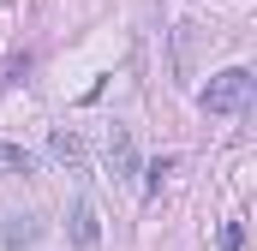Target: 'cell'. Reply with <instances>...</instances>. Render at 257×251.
I'll use <instances>...</instances> for the list:
<instances>
[{"label": "cell", "mask_w": 257, "mask_h": 251, "mask_svg": "<svg viewBox=\"0 0 257 251\" xmlns=\"http://www.w3.org/2000/svg\"><path fill=\"white\" fill-rule=\"evenodd\" d=\"M24 168H30V156L18 144H0V174H24Z\"/></svg>", "instance_id": "6"}, {"label": "cell", "mask_w": 257, "mask_h": 251, "mask_svg": "<svg viewBox=\"0 0 257 251\" xmlns=\"http://www.w3.org/2000/svg\"><path fill=\"white\" fill-rule=\"evenodd\" d=\"M108 162H114V180H132V174H138V150H132V132H126V126L108 132Z\"/></svg>", "instance_id": "3"}, {"label": "cell", "mask_w": 257, "mask_h": 251, "mask_svg": "<svg viewBox=\"0 0 257 251\" xmlns=\"http://www.w3.org/2000/svg\"><path fill=\"white\" fill-rule=\"evenodd\" d=\"M251 96H257V78L245 66H227V72H215L203 84V114H245Z\"/></svg>", "instance_id": "1"}, {"label": "cell", "mask_w": 257, "mask_h": 251, "mask_svg": "<svg viewBox=\"0 0 257 251\" xmlns=\"http://www.w3.org/2000/svg\"><path fill=\"white\" fill-rule=\"evenodd\" d=\"M48 150L60 156L66 168H78V162H84V138H78V132H54V144H48Z\"/></svg>", "instance_id": "4"}, {"label": "cell", "mask_w": 257, "mask_h": 251, "mask_svg": "<svg viewBox=\"0 0 257 251\" xmlns=\"http://www.w3.org/2000/svg\"><path fill=\"white\" fill-rule=\"evenodd\" d=\"M96 239H102V221H96V203H90V197H78V203H72V245H78V251H90Z\"/></svg>", "instance_id": "2"}, {"label": "cell", "mask_w": 257, "mask_h": 251, "mask_svg": "<svg viewBox=\"0 0 257 251\" xmlns=\"http://www.w3.org/2000/svg\"><path fill=\"white\" fill-rule=\"evenodd\" d=\"M245 245V227L239 221H221V251H239Z\"/></svg>", "instance_id": "7"}, {"label": "cell", "mask_w": 257, "mask_h": 251, "mask_svg": "<svg viewBox=\"0 0 257 251\" xmlns=\"http://www.w3.org/2000/svg\"><path fill=\"white\" fill-rule=\"evenodd\" d=\"M0 233H6V245H30V239H36V221H30V215H6Z\"/></svg>", "instance_id": "5"}]
</instances>
